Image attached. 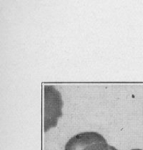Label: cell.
Segmentation results:
<instances>
[{"label": "cell", "mask_w": 143, "mask_h": 150, "mask_svg": "<svg viewBox=\"0 0 143 150\" xmlns=\"http://www.w3.org/2000/svg\"><path fill=\"white\" fill-rule=\"evenodd\" d=\"M110 150H118V149H116L114 147H113V146H110Z\"/></svg>", "instance_id": "cell-3"}, {"label": "cell", "mask_w": 143, "mask_h": 150, "mask_svg": "<svg viewBox=\"0 0 143 150\" xmlns=\"http://www.w3.org/2000/svg\"><path fill=\"white\" fill-rule=\"evenodd\" d=\"M65 150H110V145L100 134L84 132L69 139Z\"/></svg>", "instance_id": "cell-2"}, {"label": "cell", "mask_w": 143, "mask_h": 150, "mask_svg": "<svg viewBox=\"0 0 143 150\" xmlns=\"http://www.w3.org/2000/svg\"><path fill=\"white\" fill-rule=\"evenodd\" d=\"M132 150H142V149H132Z\"/></svg>", "instance_id": "cell-4"}, {"label": "cell", "mask_w": 143, "mask_h": 150, "mask_svg": "<svg viewBox=\"0 0 143 150\" xmlns=\"http://www.w3.org/2000/svg\"><path fill=\"white\" fill-rule=\"evenodd\" d=\"M62 99L60 91L53 85L44 86V106H43V125L44 132L55 127L58 120L62 117Z\"/></svg>", "instance_id": "cell-1"}]
</instances>
